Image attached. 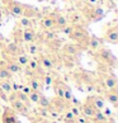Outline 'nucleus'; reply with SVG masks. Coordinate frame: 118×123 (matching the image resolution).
Listing matches in <instances>:
<instances>
[{"instance_id":"1","label":"nucleus","mask_w":118,"mask_h":123,"mask_svg":"<svg viewBox=\"0 0 118 123\" xmlns=\"http://www.w3.org/2000/svg\"><path fill=\"white\" fill-rule=\"evenodd\" d=\"M69 37L72 41H75L79 46H81L83 43H87L88 44L89 34H88L87 29H85L84 27H81V25H75L74 27V31L71 32V34L69 36Z\"/></svg>"},{"instance_id":"2","label":"nucleus","mask_w":118,"mask_h":123,"mask_svg":"<svg viewBox=\"0 0 118 123\" xmlns=\"http://www.w3.org/2000/svg\"><path fill=\"white\" fill-rule=\"evenodd\" d=\"M62 48V52L67 55V57H76L79 56L80 52H81V46H79L78 43H66V44H62L61 46Z\"/></svg>"},{"instance_id":"3","label":"nucleus","mask_w":118,"mask_h":123,"mask_svg":"<svg viewBox=\"0 0 118 123\" xmlns=\"http://www.w3.org/2000/svg\"><path fill=\"white\" fill-rule=\"evenodd\" d=\"M102 39L106 41V42H109L112 44H116L118 42V28L116 25L109 27V28L104 32V36Z\"/></svg>"},{"instance_id":"4","label":"nucleus","mask_w":118,"mask_h":123,"mask_svg":"<svg viewBox=\"0 0 118 123\" xmlns=\"http://www.w3.org/2000/svg\"><path fill=\"white\" fill-rule=\"evenodd\" d=\"M6 5H8L9 12H10L13 15H15V17H22L23 15V12H24V5L23 4L17 3V1H14V0H9V1H6Z\"/></svg>"},{"instance_id":"5","label":"nucleus","mask_w":118,"mask_h":123,"mask_svg":"<svg viewBox=\"0 0 118 123\" xmlns=\"http://www.w3.org/2000/svg\"><path fill=\"white\" fill-rule=\"evenodd\" d=\"M98 53V56L100 60H103L104 62H107V63H112V65H114V61H116V57L113 56V53L109 51L108 48H104V47H100L97 51Z\"/></svg>"},{"instance_id":"6","label":"nucleus","mask_w":118,"mask_h":123,"mask_svg":"<svg viewBox=\"0 0 118 123\" xmlns=\"http://www.w3.org/2000/svg\"><path fill=\"white\" fill-rule=\"evenodd\" d=\"M34 39H36V33H34V31L32 28L22 29L19 41H22V42H24V43H31V42H33Z\"/></svg>"},{"instance_id":"7","label":"nucleus","mask_w":118,"mask_h":123,"mask_svg":"<svg viewBox=\"0 0 118 123\" xmlns=\"http://www.w3.org/2000/svg\"><path fill=\"white\" fill-rule=\"evenodd\" d=\"M52 17H53V20H55V25L57 27L58 29H61V28H63L65 25L69 24V19H67V18L63 15L62 13H60V12L53 13Z\"/></svg>"},{"instance_id":"8","label":"nucleus","mask_w":118,"mask_h":123,"mask_svg":"<svg viewBox=\"0 0 118 123\" xmlns=\"http://www.w3.org/2000/svg\"><path fill=\"white\" fill-rule=\"evenodd\" d=\"M5 52H6V55H9V56L15 57L19 53H22V49H20L18 42H9L5 46Z\"/></svg>"},{"instance_id":"9","label":"nucleus","mask_w":118,"mask_h":123,"mask_svg":"<svg viewBox=\"0 0 118 123\" xmlns=\"http://www.w3.org/2000/svg\"><path fill=\"white\" fill-rule=\"evenodd\" d=\"M103 44V39L102 38H98L97 36H89V39H88V47L92 49V51L97 52L99 48L102 47Z\"/></svg>"},{"instance_id":"10","label":"nucleus","mask_w":118,"mask_h":123,"mask_svg":"<svg viewBox=\"0 0 118 123\" xmlns=\"http://www.w3.org/2000/svg\"><path fill=\"white\" fill-rule=\"evenodd\" d=\"M12 109H13L14 112L23 113V114L28 113V107H27L23 102H20V100H18V99H15V98L12 99Z\"/></svg>"},{"instance_id":"11","label":"nucleus","mask_w":118,"mask_h":123,"mask_svg":"<svg viewBox=\"0 0 118 123\" xmlns=\"http://www.w3.org/2000/svg\"><path fill=\"white\" fill-rule=\"evenodd\" d=\"M41 25L44 31H51L53 28H56L55 25V20H53L52 15H44L42 19H41Z\"/></svg>"},{"instance_id":"12","label":"nucleus","mask_w":118,"mask_h":123,"mask_svg":"<svg viewBox=\"0 0 118 123\" xmlns=\"http://www.w3.org/2000/svg\"><path fill=\"white\" fill-rule=\"evenodd\" d=\"M5 67H6V70L10 72L12 75H14V74H20L22 70H23V67H22L15 60L8 61V62H6V65H5Z\"/></svg>"},{"instance_id":"13","label":"nucleus","mask_w":118,"mask_h":123,"mask_svg":"<svg viewBox=\"0 0 118 123\" xmlns=\"http://www.w3.org/2000/svg\"><path fill=\"white\" fill-rule=\"evenodd\" d=\"M39 66H42L44 70H52L55 66V62L50 56H41L39 58Z\"/></svg>"},{"instance_id":"14","label":"nucleus","mask_w":118,"mask_h":123,"mask_svg":"<svg viewBox=\"0 0 118 123\" xmlns=\"http://www.w3.org/2000/svg\"><path fill=\"white\" fill-rule=\"evenodd\" d=\"M90 104L95 108V111H103V108L106 107V100H104L102 97H93L90 98Z\"/></svg>"},{"instance_id":"15","label":"nucleus","mask_w":118,"mask_h":123,"mask_svg":"<svg viewBox=\"0 0 118 123\" xmlns=\"http://www.w3.org/2000/svg\"><path fill=\"white\" fill-rule=\"evenodd\" d=\"M80 111H81V113H83V116L87 117V118H93V116L95 114V112H97L95 108L90 103H85L84 105L80 108Z\"/></svg>"},{"instance_id":"16","label":"nucleus","mask_w":118,"mask_h":123,"mask_svg":"<svg viewBox=\"0 0 118 123\" xmlns=\"http://www.w3.org/2000/svg\"><path fill=\"white\" fill-rule=\"evenodd\" d=\"M104 86L108 90H116L117 86V77L113 75H107L104 77Z\"/></svg>"},{"instance_id":"17","label":"nucleus","mask_w":118,"mask_h":123,"mask_svg":"<svg viewBox=\"0 0 118 123\" xmlns=\"http://www.w3.org/2000/svg\"><path fill=\"white\" fill-rule=\"evenodd\" d=\"M3 123H18L13 109H5L3 114Z\"/></svg>"},{"instance_id":"18","label":"nucleus","mask_w":118,"mask_h":123,"mask_svg":"<svg viewBox=\"0 0 118 123\" xmlns=\"http://www.w3.org/2000/svg\"><path fill=\"white\" fill-rule=\"evenodd\" d=\"M29 88L33 90V92H39L41 93V90H42V81L36 76L31 77L29 79Z\"/></svg>"},{"instance_id":"19","label":"nucleus","mask_w":118,"mask_h":123,"mask_svg":"<svg viewBox=\"0 0 118 123\" xmlns=\"http://www.w3.org/2000/svg\"><path fill=\"white\" fill-rule=\"evenodd\" d=\"M0 90L6 95L13 94V88H12V81L10 80H0Z\"/></svg>"},{"instance_id":"20","label":"nucleus","mask_w":118,"mask_h":123,"mask_svg":"<svg viewBox=\"0 0 118 123\" xmlns=\"http://www.w3.org/2000/svg\"><path fill=\"white\" fill-rule=\"evenodd\" d=\"M106 98L109 103H112L114 107H117V103H118V94L116 93V90H111L106 94Z\"/></svg>"},{"instance_id":"21","label":"nucleus","mask_w":118,"mask_h":123,"mask_svg":"<svg viewBox=\"0 0 118 123\" xmlns=\"http://www.w3.org/2000/svg\"><path fill=\"white\" fill-rule=\"evenodd\" d=\"M19 27L22 29H29V28H33V22H32L31 18H22L19 20Z\"/></svg>"},{"instance_id":"22","label":"nucleus","mask_w":118,"mask_h":123,"mask_svg":"<svg viewBox=\"0 0 118 123\" xmlns=\"http://www.w3.org/2000/svg\"><path fill=\"white\" fill-rule=\"evenodd\" d=\"M92 13V19L93 20H99V19H102L103 15H104V12H103V9L100 8H93V10L90 12Z\"/></svg>"},{"instance_id":"23","label":"nucleus","mask_w":118,"mask_h":123,"mask_svg":"<svg viewBox=\"0 0 118 123\" xmlns=\"http://www.w3.org/2000/svg\"><path fill=\"white\" fill-rule=\"evenodd\" d=\"M15 61L19 63L22 67H24V66H27V63H28L29 57L27 56V55H24V53H19L18 56H15Z\"/></svg>"},{"instance_id":"24","label":"nucleus","mask_w":118,"mask_h":123,"mask_svg":"<svg viewBox=\"0 0 118 123\" xmlns=\"http://www.w3.org/2000/svg\"><path fill=\"white\" fill-rule=\"evenodd\" d=\"M37 104L39 105V108H50V107H51V102H50V99L46 98V97H44V95H42V94H41L39 100H38Z\"/></svg>"},{"instance_id":"25","label":"nucleus","mask_w":118,"mask_h":123,"mask_svg":"<svg viewBox=\"0 0 118 123\" xmlns=\"http://www.w3.org/2000/svg\"><path fill=\"white\" fill-rule=\"evenodd\" d=\"M23 15H24L25 18H33V17L37 15V10H36L34 8H32V6H25V5H24Z\"/></svg>"},{"instance_id":"26","label":"nucleus","mask_w":118,"mask_h":123,"mask_svg":"<svg viewBox=\"0 0 118 123\" xmlns=\"http://www.w3.org/2000/svg\"><path fill=\"white\" fill-rule=\"evenodd\" d=\"M14 98L18 99V100H20V102H23L24 104H27L29 102V100H28V95L24 94L22 90H17V92L14 93Z\"/></svg>"},{"instance_id":"27","label":"nucleus","mask_w":118,"mask_h":123,"mask_svg":"<svg viewBox=\"0 0 118 123\" xmlns=\"http://www.w3.org/2000/svg\"><path fill=\"white\" fill-rule=\"evenodd\" d=\"M28 46H27V51H28L29 55H37L39 52V46L37 43H33V42H31V43H27Z\"/></svg>"},{"instance_id":"28","label":"nucleus","mask_w":118,"mask_h":123,"mask_svg":"<svg viewBox=\"0 0 118 123\" xmlns=\"http://www.w3.org/2000/svg\"><path fill=\"white\" fill-rule=\"evenodd\" d=\"M93 119L97 121L98 123H106L107 122V117L103 114L102 111H97V112H95V114L93 116Z\"/></svg>"},{"instance_id":"29","label":"nucleus","mask_w":118,"mask_h":123,"mask_svg":"<svg viewBox=\"0 0 118 123\" xmlns=\"http://www.w3.org/2000/svg\"><path fill=\"white\" fill-rule=\"evenodd\" d=\"M27 66H28L31 70H33L34 72H37V70L39 69V61L36 60V58H29L28 63H27Z\"/></svg>"},{"instance_id":"30","label":"nucleus","mask_w":118,"mask_h":123,"mask_svg":"<svg viewBox=\"0 0 118 123\" xmlns=\"http://www.w3.org/2000/svg\"><path fill=\"white\" fill-rule=\"evenodd\" d=\"M12 76L13 75L6 70V67H0V80H10Z\"/></svg>"},{"instance_id":"31","label":"nucleus","mask_w":118,"mask_h":123,"mask_svg":"<svg viewBox=\"0 0 118 123\" xmlns=\"http://www.w3.org/2000/svg\"><path fill=\"white\" fill-rule=\"evenodd\" d=\"M39 97H41V93L39 92H32L28 94V100L31 103H38V100H39Z\"/></svg>"},{"instance_id":"32","label":"nucleus","mask_w":118,"mask_h":123,"mask_svg":"<svg viewBox=\"0 0 118 123\" xmlns=\"http://www.w3.org/2000/svg\"><path fill=\"white\" fill-rule=\"evenodd\" d=\"M80 20H81V17L78 14V13H74V14H71L69 22H71L72 25H79V22Z\"/></svg>"},{"instance_id":"33","label":"nucleus","mask_w":118,"mask_h":123,"mask_svg":"<svg viewBox=\"0 0 118 123\" xmlns=\"http://www.w3.org/2000/svg\"><path fill=\"white\" fill-rule=\"evenodd\" d=\"M55 92H56V95H57L58 98L63 99V85H62V84H56Z\"/></svg>"},{"instance_id":"34","label":"nucleus","mask_w":118,"mask_h":123,"mask_svg":"<svg viewBox=\"0 0 118 123\" xmlns=\"http://www.w3.org/2000/svg\"><path fill=\"white\" fill-rule=\"evenodd\" d=\"M74 27H75V25H72V24H67V25L63 27V28H61V32H62L63 34L70 36V34H71V32L74 31Z\"/></svg>"},{"instance_id":"35","label":"nucleus","mask_w":118,"mask_h":123,"mask_svg":"<svg viewBox=\"0 0 118 123\" xmlns=\"http://www.w3.org/2000/svg\"><path fill=\"white\" fill-rule=\"evenodd\" d=\"M71 98H72V93H71L70 88H67V86H63V99L71 100Z\"/></svg>"},{"instance_id":"36","label":"nucleus","mask_w":118,"mask_h":123,"mask_svg":"<svg viewBox=\"0 0 118 123\" xmlns=\"http://www.w3.org/2000/svg\"><path fill=\"white\" fill-rule=\"evenodd\" d=\"M63 119H65V123H70V122H74V121H75V117H74V114H72V113L69 111V112L65 113Z\"/></svg>"},{"instance_id":"37","label":"nucleus","mask_w":118,"mask_h":123,"mask_svg":"<svg viewBox=\"0 0 118 123\" xmlns=\"http://www.w3.org/2000/svg\"><path fill=\"white\" fill-rule=\"evenodd\" d=\"M53 83V79H52V76L51 75H44L43 76V80H42V84H44V85H47V86H50Z\"/></svg>"},{"instance_id":"38","label":"nucleus","mask_w":118,"mask_h":123,"mask_svg":"<svg viewBox=\"0 0 118 123\" xmlns=\"http://www.w3.org/2000/svg\"><path fill=\"white\" fill-rule=\"evenodd\" d=\"M70 112L74 114V117L76 118V117H79L80 114H81V111H80V108H79V105H72L71 107V109H70Z\"/></svg>"},{"instance_id":"39","label":"nucleus","mask_w":118,"mask_h":123,"mask_svg":"<svg viewBox=\"0 0 118 123\" xmlns=\"http://www.w3.org/2000/svg\"><path fill=\"white\" fill-rule=\"evenodd\" d=\"M39 116L43 117V118H48V117H50L48 108H39Z\"/></svg>"},{"instance_id":"40","label":"nucleus","mask_w":118,"mask_h":123,"mask_svg":"<svg viewBox=\"0 0 118 123\" xmlns=\"http://www.w3.org/2000/svg\"><path fill=\"white\" fill-rule=\"evenodd\" d=\"M87 119H88V118L87 117H84V116H79V117H76L75 118V121H76V123H85V122H87Z\"/></svg>"},{"instance_id":"41","label":"nucleus","mask_w":118,"mask_h":123,"mask_svg":"<svg viewBox=\"0 0 118 123\" xmlns=\"http://www.w3.org/2000/svg\"><path fill=\"white\" fill-rule=\"evenodd\" d=\"M103 109H104V112H103V114H104V116H106V117H111V116H112V111H111V109H109V108H106V107H104Z\"/></svg>"},{"instance_id":"42","label":"nucleus","mask_w":118,"mask_h":123,"mask_svg":"<svg viewBox=\"0 0 118 123\" xmlns=\"http://www.w3.org/2000/svg\"><path fill=\"white\" fill-rule=\"evenodd\" d=\"M20 90H22V92H23L24 94H27V95H28V94L32 92V89L29 88V86H22V89H20Z\"/></svg>"},{"instance_id":"43","label":"nucleus","mask_w":118,"mask_h":123,"mask_svg":"<svg viewBox=\"0 0 118 123\" xmlns=\"http://www.w3.org/2000/svg\"><path fill=\"white\" fill-rule=\"evenodd\" d=\"M71 100H72V103H74V105H79V100H76L74 97L71 98Z\"/></svg>"},{"instance_id":"44","label":"nucleus","mask_w":118,"mask_h":123,"mask_svg":"<svg viewBox=\"0 0 118 123\" xmlns=\"http://www.w3.org/2000/svg\"><path fill=\"white\" fill-rule=\"evenodd\" d=\"M85 123H95V122H94V121H92L90 118H88V119H87V122H85Z\"/></svg>"},{"instance_id":"45","label":"nucleus","mask_w":118,"mask_h":123,"mask_svg":"<svg viewBox=\"0 0 118 123\" xmlns=\"http://www.w3.org/2000/svg\"><path fill=\"white\" fill-rule=\"evenodd\" d=\"M3 39H4V37H3V34H1V33H0V42H1V41H3Z\"/></svg>"},{"instance_id":"46","label":"nucleus","mask_w":118,"mask_h":123,"mask_svg":"<svg viewBox=\"0 0 118 123\" xmlns=\"http://www.w3.org/2000/svg\"><path fill=\"white\" fill-rule=\"evenodd\" d=\"M1 58H3V55H1V53H0V60H1Z\"/></svg>"},{"instance_id":"47","label":"nucleus","mask_w":118,"mask_h":123,"mask_svg":"<svg viewBox=\"0 0 118 123\" xmlns=\"http://www.w3.org/2000/svg\"><path fill=\"white\" fill-rule=\"evenodd\" d=\"M70 123H76V121H74V122H70Z\"/></svg>"},{"instance_id":"48","label":"nucleus","mask_w":118,"mask_h":123,"mask_svg":"<svg viewBox=\"0 0 118 123\" xmlns=\"http://www.w3.org/2000/svg\"><path fill=\"white\" fill-rule=\"evenodd\" d=\"M71 1H76V0H71Z\"/></svg>"},{"instance_id":"49","label":"nucleus","mask_w":118,"mask_h":123,"mask_svg":"<svg viewBox=\"0 0 118 123\" xmlns=\"http://www.w3.org/2000/svg\"><path fill=\"white\" fill-rule=\"evenodd\" d=\"M5 1H9V0H5Z\"/></svg>"}]
</instances>
